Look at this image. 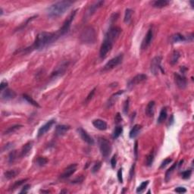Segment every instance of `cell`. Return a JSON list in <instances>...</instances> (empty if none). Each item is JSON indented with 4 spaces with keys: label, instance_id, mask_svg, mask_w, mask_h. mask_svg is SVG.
I'll use <instances>...</instances> for the list:
<instances>
[{
    "label": "cell",
    "instance_id": "11a10c76",
    "mask_svg": "<svg viewBox=\"0 0 194 194\" xmlns=\"http://www.w3.org/2000/svg\"><path fill=\"white\" fill-rule=\"evenodd\" d=\"M169 121H170V125H172V124H173V123H174V117H173V115H172V118L170 119Z\"/></svg>",
    "mask_w": 194,
    "mask_h": 194
},
{
    "label": "cell",
    "instance_id": "ab89813d",
    "mask_svg": "<svg viewBox=\"0 0 194 194\" xmlns=\"http://www.w3.org/2000/svg\"><path fill=\"white\" fill-rule=\"evenodd\" d=\"M101 166H102V163L101 162H96V163L94 164V165L92 166V170H91V172H92V174H95L96 172H98L99 171L100 168H101Z\"/></svg>",
    "mask_w": 194,
    "mask_h": 194
},
{
    "label": "cell",
    "instance_id": "f1b7e54d",
    "mask_svg": "<svg viewBox=\"0 0 194 194\" xmlns=\"http://www.w3.org/2000/svg\"><path fill=\"white\" fill-rule=\"evenodd\" d=\"M155 158V153L154 151H151L149 154L147 155L146 158V165L149 167L153 165V162H154Z\"/></svg>",
    "mask_w": 194,
    "mask_h": 194
},
{
    "label": "cell",
    "instance_id": "681fc988",
    "mask_svg": "<svg viewBox=\"0 0 194 194\" xmlns=\"http://www.w3.org/2000/svg\"><path fill=\"white\" fill-rule=\"evenodd\" d=\"M174 191H175L176 193H184L187 192V190H186L184 187H177V188L174 190Z\"/></svg>",
    "mask_w": 194,
    "mask_h": 194
},
{
    "label": "cell",
    "instance_id": "603a6c76",
    "mask_svg": "<svg viewBox=\"0 0 194 194\" xmlns=\"http://www.w3.org/2000/svg\"><path fill=\"white\" fill-rule=\"evenodd\" d=\"M155 106V102L154 101H150L147 105L146 108V114L149 117H153L154 115Z\"/></svg>",
    "mask_w": 194,
    "mask_h": 194
},
{
    "label": "cell",
    "instance_id": "7c38bea8",
    "mask_svg": "<svg viewBox=\"0 0 194 194\" xmlns=\"http://www.w3.org/2000/svg\"><path fill=\"white\" fill-rule=\"evenodd\" d=\"M174 81L177 87H179L180 89H185L187 87V81L186 79V77L182 74H179L177 73H174Z\"/></svg>",
    "mask_w": 194,
    "mask_h": 194
},
{
    "label": "cell",
    "instance_id": "8fae6325",
    "mask_svg": "<svg viewBox=\"0 0 194 194\" xmlns=\"http://www.w3.org/2000/svg\"><path fill=\"white\" fill-rule=\"evenodd\" d=\"M153 40V29H149L148 30L147 34H146L145 37L143 39V42H142L141 44V49H147L149 47L150 44L152 43Z\"/></svg>",
    "mask_w": 194,
    "mask_h": 194
},
{
    "label": "cell",
    "instance_id": "836d02e7",
    "mask_svg": "<svg viewBox=\"0 0 194 194\" xmlns=\"http://www.w3.org/2000/svg\"><path fill=\"white\" fill-rule=\"evenodd\" d=\"M180 53L178 51H174L172 55V58H171V61H170V63L171 64L174 65V64H175L177 62V61L180 58Z\"/></svg>",
    "mask_w": 194,
    "mask_h": 194
},
{
    "label": "cell",
    "instance_id": "8992f818",
    "mask_svg": "<svg viewBox=\"0 0 194 194\" xmlns=\"http://www.w3.org/2000/svg\"><path fill=\"white\" fill-rule=\"evenodd\" d=\"M121 30H122L118 27H111L106 34L105 40H109V41L114 43V41L117 40L118 36H120Z\"/></svg>",
    "mask_w": 194,
    "mask_h": 194
},
{
    "label": "cell",
    "instance_id": "4fadbf2b",
    "mask_svg": "<svg viewBox=\"0 0 194 194\" xmlns=\"http://www.w3.org/2000/svg\"><path fill=\"white\" fill-rule=\"evenodd\" d=\"M147 79V76L146 74H139L136 75L134 78H132L128 83V87L131 88V87H134L135 85H137L140 83H143V81H146Z\"/></svg>",
    "mask_w": 194,
    "mask_h": 194
},
{
    "label": "cell",
    "instance_id": "8d00e7d4",
    "mask_svg": "<svg viewBox=\"0 0 194 194\" xmlns=\"http://www.w3.org/2000/svg\"><path fill=\"white\" fill-rule=\"evenodd\" d=\"M149 181H146L142 182L141 184L138 187L137 190V193H142L144 191V190L146 188L147 186L149 185Z\"/></svg>",
    "mask_w": 194,
    "mask_h": 194
},
{
    "label": "cell",
    "instance_id": "d590c367",
    "mask_svg": "<svg viewBox=\"0 0 194 194\" xmlns=\"http://www.w3.org/2000/svg\"><path fill=\"white\" fill-rule=\"evenodd\" d=\"M17 157H18L17 151L16 150L11 151V153H9V155H8V162H9L10 164L14 163V162H15V160L17 159Z\"/></svg>",
    "mask_w": 194,
    "mask_h": 194
},
{
    "label": "cell",
    "instance_id": "4dcf8cb0",
    "mask_svg": "<svg viewBox=\"0 0 194 194\" xmlns=\"http://www.w3.org/2000/svg\"><path fill=\"white\" fill-rule=\"evenodd\" d=\"M177 165V162H175V163L172 165L171 166V168H170L166 172V173H165V181H168V180L171 178V176H172V173L174 172V171L175 170Z\"/></svg>",
    "mask_w": 194,
    "mask_h": 194
},
{
    "label": "cell",
    "instance_id": "7a4b0ae2",
    "mask_svg": "<svg viewBox=\"0 0 194 194\" xmlns=\"http://www.w3.org/2000/svg\"><path fill=\"white\" fill-rule=\"evenodd\" d=\"M72 4H73V2L69 1V0H63V1L55 2V3L53 4L52 6H50V7L48 8V15L51 18L59 17L69 9Z\"/></svg>",
    "mask_w": 194,
    "mask_h": 194
},
{
    "label": "cell",
    "instance_id": "2e32d148",
    "mask_svg": "<svg viewBox=\"0 0 194 194\" xmlns=\"http://www.w3.org/2000/svg\"><path fill=\"white\" fill-rule=\"evenodd\" d=\"M68 62H63L62 64H61V65L59 66L55 71L53 72V74H52V77H59V76H62V74H64L66 69L68 68Z\"/></svg>",
    "mask_w": 194,
    "mask_h": 194
},
{
    "label": "cell",
    "instance_id": "bcb514c9",
    "mask_svg": "<svg viewBox=\"0 0 194 194\" xmlns=\"http://www.w3.org/2000/svg\"><path fill=\"white\" fill-rule=\"evenodd\" d=\"M116 163H117V158H116V155H113V157L111 159V168H115L116 166Z\"/></svg>",
    "mask_w": 194,
    "mask_h": 194
},
{
    "label": "cell",
    "instance_id": "277c9868",
    "mask_svg": "<svg viewBox=\"0 0 194 194\" xmlns=\"http://www.w3.org/2000/svg\"><path fill=\"white\" fill-rule=\"evenodd\" d=\"M77 10H74V11H72L71 13L70 14V15L68 16V18L66 19L64 22L63 23V25L62 26V27L60 28V30L58 31L59 33V36H62L64 35H65L66 34H68V31H69L70 28H71V23L73 21L74 18L75 17L76 13H77Z\"/></svg>",
    "mask_w": 194,
    "mask_h": 194
},
{
    "label": "cell",
    "instance_id": "83f0119b",
    "mask_svg": "<svg viewBox=\"0 0 194 194\" xmlns=\"http://www.w3.org/2000/svg\"><path fill=\"white\" fill-rule=\"evenodd\" d=\"M187 38L181 35V34H176L172 36V42L173 43H179V42H184L187 41Z\"/></svg>",
    "mask_w": 194,
    "mask_h": 194
},
{
    "label": "cell",
    "instance_id": "f546056e",
    "mask_svg": "<svg viewBox=\"0 0 194 194\" xmlns=\"http://www.w3.org/2000/svg\"><path fill=\"white\" fill-rule=\"evenodd\" d=\"M23 98L25 99L27 102H28L29 103L31 104V105H33V106H35V107H37V108L40 107V106L39 105V104H38V102H36V101H35V100H34L32 97H30V96H28V95L24 94L23 95Z\"/></svg>",
    "mask_w": 194,
    "mask_h": 194
},
{
    "label": "cell",
    "instance_id": "60d3db41",
    "mask_svg": "<svg viewBox=\"0 0 194 194\" xmlns=\"http://www.w3.org/2000/svg\"><path fill=\"white\" fill-rule=\"evenodd\" d=\"M192 174V170H187L181 173V177L183 179H189Z\"/></svg>",
    "mask_w": 194,
    "mask_h": 194
},
{
    "label": "cell",
    "instance_id": "6da1fadb",
    "mask_svg": "<svg viewBox=\"0 0 194 194\" xmlns=\"http://www.w3.org/2000/svg\"><path fill=\"white\" fill-rule=\"evenodd\" d=\"M60 37L59 33L41 32L36 36L31 49L36 50H41L55 43Z\"/></svg>",
    "mask_w": 194,
    "mask_h": 194
},
{
    "label": "cell",
    "instance_id": "ee69618b",
    "mask_svg": "<svg viewBox=\"0 0 194 194\" xmlns=\"http://www.w3.org/2000/svg\"><path fill=\"white\" fill-rule=\"evenodd\" d=\"M95 91H96V88H94L93 90H91V92L89 93V95L87 96V99H86V102H89L90 100L92 99V97H93V96H94V94H95Z\"/></svg>",
    "mask_w": 194,
    "mask_h": 194
},
{
    "label": "cell",
    "instance_id": "44dd1931",
    "mask_svg": "<svg viewBox=\"0 0 194 194\" xmlns=\"http://www.w3.org/2000/svg\"><path fill=\"white\" fill-rule=\"evenodd\" d=\"M20 169H11L9 171H7L4 173V177H6L7 180H11L15 178V177H17L20 173Z\"/></svg>",
    "mask_w": 194,
    "mask_h": 194
},
{
    "label": "cell",
    "instance_id": "cb8c5ba5",
    "mask_svg": "<svg viewBox=\"0 0 194 194\" xmlns=\"http://www.w3.org/2000/svg\"><path fill=\"white\" fill-rule=\"evenodd\" d=\"M142 129V126L139 125H136L133 127V128L131 129V130L130 131V134H129V136H130V137L132 138V139H134L136 137H137V135L139 134V133L140 132Z\"/></svg>",
    "mask_w": 194,
    "mask_h": 194
},
{
    "label": "cell",
    "instance_id": "d6986e66",
    "mask_svg": "<svg viewBox=\"0 0 194 194\" xmlns=\"http://www.w3.org/2000/svg\"><path fill=\"white\" fill-rule=\"evenodd\" d=\"M92 125L96 128L99 129L100 130H106L108 127L107 123L106 121H104L103 120L101 119H96L94 121H92Z\"/></svg>",
    "mask_w": 194,
    "mask_h": 194
},
{
    "label": "cell",
    "instance_id": "5b68a950",
    "mask_svg": "<svg viewBox=\"0 0 194 194\" xmlns=\"http://www.w3.org/2000/svg\"><path fill=\"white\" fill-rule=\"evenodd\" d=\"M99 149L101 152L102 156L104 158H107L111 152V143L108 139L105 138L100 137L99 139Z\"/></svg>",
    "mask_w": 194,
    "mask_h": 194
},
{
    "label": "cell",
    "instance_id": "f907efd6",
    "mask_svg": "<svg viewBox=\"0 0 194 194\" xmlns=\"http://www.w3.org/2000/svg\"><path fill=\"white\" fill-rule=\"evenodd\" d=\"M122 121V118H121V116L120 115V113H117V115H115V122L116 124H118L121 121Z\"/></svg>",
    "mask_w": 194,
    "mask_h": 194
},
{
    "label": "cell",
    "instance_id": "ba28073f",
    "mask_svg": "<svg viewBox=\"0 0 194 194\" xmlns=\"http://www.w3.org/2000/svg\"><path fill=\"white\" fill-rule=\"evenodd\" d=\"M161 62H162V57L156 56L155 57L154 59L151 62V71L154 75H157L159 72V71L164 74V70L162 69V66H161Z\"/></svg>",
    "mask_w": 194,
    "mask_h": 194
},
{
    "label": "cell",
    "instance_id": "816d5d0a",
    "mask_svg": "<svg viewBox=\"0 0 194 194\" xmlns=\"http://www.w3.org/2000/svg\"><path fill=\"white\" fill-rule=\"evenodd\" d=\"M137 153H138V143L137 141L135 142V145H134V155H135V158H137Z\"/></svg>",
    "mask_w": 194,
    "mask_h": 194
},
{
    "label": "cell",
    "instance_id": "db71d44e",
    "mask_svg": "<svg viewBox=\"0 0 194 194\" xmlns=\"http://www.w3.org/2000/svg\"><path fill=\"white\" fill-rule=\"evenodd\" d=\"M134 168H135V164H134V165H132V168H131V169H130V178H131V177H133V176H134Z\"/></svg>",
    "mask_w": 194,
    "mask_h": 194
},
{
    "label": "cell",
    "instance_id": "30bf717a",
    "mask_svg": "<svg viewBox=\"0 0 194 194\" xmlns=\"http://www.w3.org/2000/svg\"><path fill=\"white\" fill-rule=\"evenodd\" d=\"M77 164L70 165L69 166H68V167L64 170L63 173L61 174L60 176L61 179H67V178L71 177L73 174L75 173V172L77 171Z\"/></svg>",
    "mask_w": 194,
    "mask_h": 194
},
{
    "label": "cell",
    "instance_id": "1f68e13d",
    "mask_svg": "<svg viewBox=\"0 0 194 194\" xmlns=\"http://www.w3.org/2000/svg\"><path fill=\"white\" fill-rule=\"evenodd\" d=\"M21 127H22V125H14V126L12 127H10L9 128H8L6 131L4 132V134L6 135V134H13V133H15V131H17L18 130H19V129L21 128Z\"/></svg>",
    "mask_w": 194,
    "mask_h": 194
},
{
    "label": "cell",
    "instance_id": "b9f144b4",
    "mask_svg": "<svg viewBox=\"0 0 194 194\" xmlns=\"http://www.w3.org/2000/svg\"><path fill=\"white\" fill-rule=\"evenodd\" d=\"M172 162V158H165V160L162 162V164H161V166H160V168L161 169H162V168H165L166 166L168 165H169Z\"/></svg>",
    "mask_w": 194,
    "mask_h": 194
},
{
    "label": "cell",
    "instance_id": "f35d334b",
    "mask_svg": "<svg viewBox=\"0 0 194 194\" xmlns=\"http://www.w3.org/2000/svg\"><path fill=\"white\" fill-rule=\"evenodd\" d=\"M27 180L28 179H24V180H21V181H16V182H15L14 184L12 185V187H11V190H15V189L18 188V187L21 186V185H22L23 183H25V182L27 181Z\"/></svg>",
    "mask_w": 194,
    "mask_h": 194
},
{
    "label": "cell",
    "instance_id": "9c48e42d",
    "mask_svg": "<svg viewBox=\"0 0 194 194\" xmlns=\"http://www.w3.org/2000/svg\"><path fill=\"white\" fill-rule=\"evenodd\" d=\"M113 43H112V42L104 39L102 45H101V47H100L99 51V55L102 59H104L107 55L108 53L111 51V49H112V46H113Z\"/></svg>",
    "mask_w": 194,
    "mask_h": 194
},
{
    "label": "cell",
    "instance_id": "ffe728a7",
    "mask_svg": "<svg viewBox=\"0 0 194 194\" xmlns=\"http://www.w3.org/2000/svg\"><path fill=\"white\" fill-rule=\"evenodd\" d=\"M69 129L70 127L68 126V125H58L55 128V135L58 136V137H62V136L64 135L69 130Z\"/></svg>",
    "mask_w": 194,
    "mask_h": 194
},
{
    "label": "cell",
    "instance_id": "f5cc1de1",
    "mask_svg": "<svg viewBox=\"0 0 194 194\" xmlns=\"http://www.w3.org/2000/svg\"><path fill=\"white\" fill-rule=\"evenodd\" d=\"M8 85V82L7 81H2V83H1V85H0V89H1V90L3 91L5 89H6V87H7Z\"/></svg>",
    "mask_w": 194,
    "mask_h": 194
},
{
    "label": "cell",
    "instance_id": "e0dca14e",
    "mask_svg": "<svg viewBox=\"0 0 194 194\" xmlns=\"http://www.w3.org/2000/svg\"><path fill=\"white\" fill-rule=\"evenodd\" d=\"M33 145H34V143L33 141L27 142L26 144L23 146L22 149H21V158H25L26 156H27L29 154H30V151L33 148Z\"/></svg>",
    "mask_w": 194,
    "mask_h": 194
},
{
    "label": "cell",
    "instance_id": "680465c9",
    "mask_svg": "<svg viewBox=\"0 0 194 194\" xmlns=\"http://www.w3.org/2000/svg\"><path fill=\"white\" fill-rule=\"evenodd\" d=\"M190 4H191V6H192V8H193V2H190Z\"/></svg>",
    "mask_w": 194,
    "mask_h": 194
},
{
    "label": "cell",
    "instance_id": "4316f807",
    "mask_svg": "<svg viewBox=\"0 0 194 194\" xmlns=\"http://www.w3.org/2000/svg\"><path fill=\"white\" fill-rule=\"evenodd\" d=\"M169 3V1H167V0H158V1H155V2H153V6L154 8H164L168 6Z\"/></svg>",
    "mask_w": 194,
    "mask_h": 194
},
{
    "label": "cell",
    "instance_id": "7dc6e473",
    "mask_svg": "<svg viewBox=\"0 0 194 194\" xmlns=\"http://www.w3.org/2000/svg\"><path fill=\"white\" fill-rule=\"evenodd\" d=\"M118 179L119 182L122 183H123V177H122V168H120L118 172Z\"/></svg>",
    "mask_w": 194,
    "mask_h": 194
},
{
    "label": "cell",
    "instance_id": "ac0fdd59",
    "mask_svg": "<svg viewBox=\"0 0 194 194\" xmlns=\"http://www.w3.org/2000/svg\"><path fill=\"white\" fill-rule=\"evenodd\" d=\"M15 96H16V92L15 91L9 89H6L2 92V99L6 101H8V100L13 99L14 98H15Z\"/></svg>",
    "mask_w": 194,
    "mask_h": 194
},
{
    "label": "cell",
    "instance_id": "d6a6232c",
    "mask_svg": "<svg viewBox=\"0 0 194 194\" xmlns=\"http://www.w3.org/2000/svg\"><path fill=\"white\" fill-rule=\"evenodd\" d=\"M122 132H123L122 126L115 127V128L113 132V135H112L113 139H117V138H118L119 137L121 136V134H122Z\"/></svg>",
    "mask_w": 194,
    "mask_h": 194
},
{
    "label": "cell",
    "instance_id": "f6af8a7d",
    "mask_svg": "<svg viewBox=\"0 0 194 194\" xmlns=\"http://www.w3.org/2000/svg\"><path fill=\"white\" fill-rule=\"evenodd\" d=\"M30 184H25L24 187H23L22 190L20 192V193H28V190H30Z\"/></svg>",
    "mask_w": 194,
    "mask_h": 194
},
{
    "label": "cell",
    "instance_id": "c3c4849f",
    "mask_svg": "<svg viewBox=\"0 0 194 194\" xmlns=\"http://www.w3.org/2000/svg\"><path fill=\"white\" fill-rule=\"evenodd\" d=\"M83 176H79V177H77L76 179H74V181H72V183H81L83 182Z\"/></svg>",
    "mask_w": 194,
    "mask_h": 194
},
{
    "label": "cell",
    "instance_id": "e575fe53",
    "mask_svg": "<svg viewBox=\"0 0 194 194\" xmlns=\"http://www.w3.org/2000/svg\"><path fill=\"white\" fill-rule=\"evenodd\" d=\"M132 14H133V11H132L131 9H130V8H127L125 14V19H124V21H125V22L126 23V24L130 23V20H131Z\"/></svg>",
    "mask_w": 194,
    "mask_h": 194
},
{
    "label": "cell",
    "instance_id": "d4e9b609",
    "mask_svg": "<svg viewBox=\"0 0 194 194\" xmlns=\"http://www.w3.org/2000/svg\"><path fill=\"white\" fill-rule=\"evenodd\" d=\"M167 115H168L167 109L165 107L162 108L160 111V114H159V116L158 118V120H157L158 124H162V123L164 122L166 120V118H167Z\"/></svg>",
    "mask_w": 194,
    "mask_h": 194
},
{
    "label": "cell",
    "instance_id": "5bb4252c",
    "mask_svg": "<svg viewBox=\"0 0 194 194\" xmlns=\"http://www.w3.org/2000/svg\"><path fill=\"white\" fill-rule=\"evenodd\" d=\"M77 131L79 133L81 139H83L85 143H87L89 145H93V144H94V139H92L90 136L89 135L88 133H87L86 130H84L83 128L80 127V128L77 129Z\"/></svg>",
    "mask_w": 194,
    "mask_h": 194
},
{
    "label": "cell",
    "instance_id": "6f0895ef",
    "mask_svg": "<svg viewBox=\"0 0 194 194\" xmlns=\"http://www.w3.org/2000/svg\"><path fill=\"white\" fill-rule=\"evenodd\" d=\"M68 190H62V191H61V193H68Z\"/></svg>",
    "mask_w": 194,
    "mask_h": 194
},
{
    "label": "cell",
    "instance_id": "7bdbcfd3",
    "mask_svg": "<svg viewBox=\"0 0 194 194\" xmlns=\"http://www.w3.org/2000/svg\"><path fill=\"white\" fill-rule=\"evenodd\" d=\"M124 112H125V114H127V112H128V110H129V99H126V101L125 102V103H124Z\"/></svg>",
    "mask_w": 194,
    "mask_h": 194
},
{
    "label": "cell",
    "instance_id": "9f6ffc18",
    "mask_svg": "<svg viewBox=\"0 0 194 194\" xmlns=\"http://www.w3.org/2000/svg\"><path fill=\"white\" fill-rule=\"evenodd\" d=\"M183 160H181V162H180V163H179V167H181V166L182 165H183Z\"/></svg>",
    "mask_w": 194,
    "mask_h": 194
},
{
    "label": "cell",
    "instance_id": "9a60e30c",
    "mask_svg": "<svg viewBox=\"0 0 194 194\" xmlns=\"http://www.w3.org/2000/svg\"><path fill=\"white\" fill-rule=\"evenodd\" d=\"M54 124H55V120H50V121H47V122L46 123L45 125H43V126L39 129V130H38V137H42L43 135H44L48 130H50V128H51L52 126H53Z\"/></svg>",
    "mask_w": 194,
    "mask_h": 194
},
{
    "label": "cell",
    "instance_id": "7402d4cb",
    "mask_svg": "<svg viewBox=\"0 0 194 194\" xmlns=\"http://www.w3.org/2000/svg\"><path fill=\"white\" fill-rule=\"evenodd\" d=\"M122 93H124V91L120 90L116 92V93H115V94L112 95V96L110 97L109 99V101H108L107 107L110 108L111 107V106H113L115 104V102H116V101L118 100V96L122 94Z\"/></svg>",
    "mask_w": 194,
    "mask_h": 194
},
{
    "label": "cell",
    "instance_id": "484cf974",
    "mask_svg": "<svg viewBox=\"0 0 194 194\" xmlns=\"http://www.w3.org/2000/svg\"><path fill=\"white\" fill-rule=\"evenodd\" d=\"M104 4V1H98L95 4H93L92 6L90 7L88 10V15H91L94 13L96 9H98L99 8H100Z\"/></svg>",
    "mask_w": 194,
    "mask_h": 194
},
{
    "label": "cell",
    "instance_id": "74e56055",
    "mask_svg": "<svg viewBox=\"0 0 194 194\" xmlns=\"http://www.w3.org/2000/svg\"><path fill=\"white\" fill-rule=\"evenodd\" d=\"M36 164L37 165L40 166V167H43V166H45L48 163V159L45 157H38L36 158Z\"/></svg>",
    "mask_w": 194,
    "mask_h": 194
},
{
    "label": "cell",
    "instance_id": "52a82bcc",
    "mask_svg": "<svg viewBox=\"0 0 194 194\" xmlns=\"http://www.w3.org/2000/svg\"><path fill=\"white\" fill-rule=\"evenodd\" d=\"M123 61V54H119L118 55H117L116 57L111 59V60H109L106 64V65L104 66L103 71H110V70L113 69L115 67H117L118 65L121 64Z\"/></svg>",
    "mask_w": 194,
    "mask_h": 194
},
{
    "label": "cell",
    "instance_id": "3957f363",
    "mask_svg": "<svg viewBox=\"0 0 194 194\" xmlns=\"http://www.w3.org/2000/svg\"><path fill=\"white\" fill-rule=\"evenodd\" d=\"M96 31L92 27H87L83 29L81 34V40L86 44L93 43L96 41Z\"/></svg>",
    "mask_w": 194,
    "mask_h": 194
}]
</instances>
